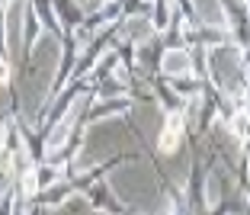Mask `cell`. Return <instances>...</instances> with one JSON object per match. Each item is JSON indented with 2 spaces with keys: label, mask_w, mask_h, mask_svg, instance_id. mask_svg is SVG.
Masks as SVG:
<instances>
[{
  "label": "cell",
  "mask_w": 250,
  "mask_h": 215,
  "mask_svg": "<svg viewBox=\"0 0 250 215\" xmlns=\"http://www.w3.org/2000/svg\"><path fill=\"white\" fill-rule=\"evenodd\" d=\"M180 126H183V122H180V116H173L170 119V126H167V132L161 135V151H173L177 148V141H180Z\"/></svg>",
  "instance_id": "cell-1"
},
{
  "label": "cell",
  "mask_w": 250,
  "mask_h": 215,
  "mask_svg": "<svg viewBox=\"0 0 250 215\" xmlns=\"http://www.w3.org/2000/svg\"><path fill=\"white\" fill-rule=\"evenodd\" d=\"M7 77H10V71H7V64L0 61V81H7Z\"/></svg>",
  "instance_id": "cell-2"
}]
</instances>
